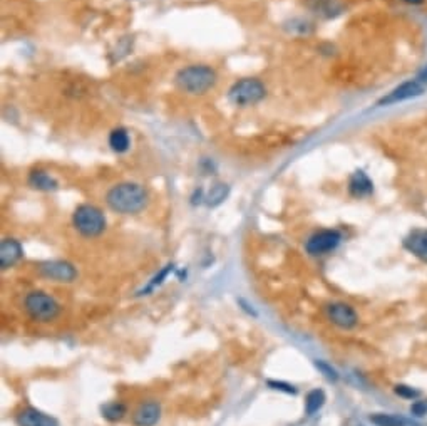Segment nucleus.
Listing matches in <instances>:
<instances>
[{
    "label": "nucleus",
    "instance_id": "6ab92c4d",
    "mask_svg": "<svg viewBox=\"0 0 427 426\" xmlns=\"http://www.w3.org/2000/svg\"><path fill=\"white\" fill-rule=\"evenodd\" d=\"M228 193H230V187L224 185V183H218L211 188V192L206 195V205L208 206H218L219 203H223L227 200Z\"/></svg>",
    "mask_w": 427,
    "mask_h": 426
},
{
    "label": "nucleus",
    "instance_id": "6e6552de",
    "mask_svg": "<svg viewBox=\"0 0 427 426\" xmlns=\"http://www.w3.org/2000/svg\"><path fill=\"white\" fill-rule=\"evenodd\" d=\"M327 318L332 324L340 329H354L359 322L355 309L345 302H333L327 307Z\"/></svg>",
    "mask_w": 427,
    "mask_h": 426
},
{
    "label": "nucleus",
    "instance_id": "b1692460",
    "mask_svg": "<svg viewBox=\"0 0 427 426\" xmlns=\"http://www.w3.org/2000/svg\"><path fill=\"white\" fill-rule=\"evenodd\" d=\"M315 364H317V368H319V370L322 371L324 375L329 377V380L337 381V377H338V376H337V372H336V370H332V368H330L329 364H325V363H322V361H317Z\"/></svg>",
    "mask_w": 427,
    "mask_h": 426
},
{
    "label": "nucleus",
    "instance_id": "7ed1b4c3",
    "mask_svg": "<svg viewBox=\"0 0 427 426\" xmlns=\"http://www.w3.org/2000/svg\"><path fill=\"white\" fill-rule=\"evenodd\" d=\"M25 313L30 315V319L37 322H51L60 314V306L54 297L47 296L46 292L34 291L27 294L24 301Z\"/></svg>",
    "mask_w": 427,
    "mask_h": 426
},
{
    "label": "nucleus",
    "instance_id": "0eeeda50",
    "mask_svg": "<svg viewBox=\"0 0 427 426\" xmlns=\"http://www.w3.org/2000/svg\"><path fill=\"white\" fill-rule=\"evenodd\" d=\"M39 272L42 277L54 280V282H74L77 277V270L74 269L72 263L63 262V261H52L44 262L39 265Z\"/></svg>",
    "mask_w": 427,
    "mask_h": 426
},
{
    "label": "nucleus",
    "instance_id": "393cba45",
    "mask_svg": "<svg viewBox=\"0 0 427 426\" xmlns=\"http://www.w3.org/2000/svg\"><path fill=\"white\" fill-rule=\"evenodd\" d=\"M419 79H421L422 82H426V84H427V65H426V69H424V71H422V74H421V76H419Z\"/></svg>",
    "mask_w": 427,
    "mask_h": 426
},
{
    "label": "nucleus",
    "instance_id": "4468645a",
    "mask_svg": "<svg viewBox=\"0 0 427 426\" xmlns=\"http://www.w3.org/2000/svg\"><path fill=\"white\" fill-rule=\"evenodd\" d=\"M372 190L374 185L371 178H369L364 171H355V173L352 175L349 182V192L352 196H355V199H364V196L371 195Z\"/></svg>",
    "mask_w": 427,
    "mask_h": 426
},
{
    "label": "nucleus",
    "instance_id": "f03ea898",
    "mask_svg": "<svg viewBox=\"0 0 427 426\" xmlns=\"http://www.w3.org/2000/svg\"><path fill=\"white\" fill-rule=\"evenodd\" d=\"M176 84L184 93L189 94H205L217 82V73L208 65L195 64L188 65L176 74Z\"/></svg>",
    "mask_w": 427,
    "mask_h": 426
},
{
    "label": "nucleus",
    "instance_id": "412c9836",
    "mask_svg": "<svg viewBox=\"0 0 427 426\" xmlns=\"http://www.w3.org/2000/svg\"><path fill=\"white\" fill-rule=\"evenodd\" d=\"M394 393L397 394V396L404 398V399H411V401H416V399L421 398V391L412 388V386H407V384H395L394 388Z\"/></svg>",
    "mask_w": 427,
    "mask_h": 426
},
{
    "label": "nucleus",
    "instance_id": "aec40b11",
    "mask_svg": "<svg viewBox=\"0 0 427 426\" xmlns=\"http://www.w3.org/2000/svg\"><path fill=\"white\" fill-rule=\"evenodd\" d=\"M126 415V406L122 403H109L103 408V416L109 421H120L125 418Z\"/></svg>",
    "mask_w": 427,
    "mask_h": 426
},
{
    "label": "nucleus",
    "instance_id": "dca6fc26",
    "mask_svg": "<svg viewBox=\"0 0 427 426\" xmlns=\"http://www.w3.org/2000/svg\"><path fill=\"white\" fill-rule=\"evenodd\" d=\"M371 421L376 426H417L414 421H409L397 415H390V413H376L371 416Z\"/></svg>",
    "mask_w": 427,
    "mask_h": 426
},
{
    "label": "nucleus",
    "instance_id": "20e7f679",
    "mask_svg": "<svg viewBox=\"0 0 427 426\" xmlns=\"http://www.w3.org/2000/svg\"><path fill=\"white\" fill-rule=\"evenodd\" d=\"M72 222L79 234L84 237H98L103 234L106 228V218L103 212L92 205L77 206Z\"/></svg>",
    "mask_w": 427,
    "mask_h": 426
},
{
    "label": "nucleus",
    "instance_id": "ddd939ff",
    "mask_svg": "<svg viewBox=\"0 0 427 426\" xmlns=\"http://www.w3.org/2000/svg\"><path fill=\"white\" fill-rule=\"evenodd\" d=\"M22 257V245L14 239H4L0 244V265L2 269H11Z\"/></svg>",
    "mask_w": 427,
    "mask_h": 426
},
{
    "label": "nucleus",
    "instance_id": "423d86ee",
    "mask_svg": "<svg viewBox=\"0 0 427 426\" xmlns=\"http://www.w3.org/2000/svg\"><path fill=\"white\" fill-rule=\"evenodd\" d=\"M342 235L338 230H332V228H327V230H320L317 232L307 240L305 244V250L308 256L312 257H320V256H327V253L333 252L340 244Z\"/></svg>",
    "mask_w": 427,
    "mask_h": 426
},
{
    "label": "nucleus",
    "instance_id": "a878e982",
    "mask_svg": "<svg viewBox=\"0 0 427 426\" xmlns=\"http://www.w3.org/2000/svg\"><path fill=\"white\" fill-rule=\"evenodd\" d=\"M404 2L407 4H412V6H419V4L424 2V0H404Z\"/></svg>",
    "mask_w": 427,
    "mask_h": 426
},
{
    "label": "nucleus",
    "instance_id": "2eb2a0df",
    "mask_svg": "<svg viewBox=\"0 0 427 426\" xmlns=\"http://www.w3.org/2000/svg\"><path fill=\"white\" fill-rule=\"evenodd\" d=\"M29 185L35 188V190L51 192L57 188V182L51 177L49 173H46V171H42V170H37V171H32V173H30Z\"/></svg>",
    "mask_w": 427,
    "mask_h": 426
},
{
    "label": "nucleus",
    "instance_id": "1a4fd4ad",
    "mask_svg": "<svg viewBox=\"0 0 427 426\" xmlns=\"http://www.w3.org/2000/svg\"><path fill=\"white\" fill-rule=\"evenodd\" d=\"M426 91V82H422L419 77L414 79V81H407L404 84H400L399 87H395L393 93H389L385 98H382L378 101L381 106H389V104H395L400 103V101H406L411 98H416V96H421Z\"/></svg>",
    "mask_w": 427,
    "mask_h": 426
},
{
    "label": "nucleus",
    "instance_id": "9b49d317",
    "mask_svg": "<svg viewBox=\"0 0 427 426\" xmlns=\"http://www.w3.org/2000/svg\"><path fill=\"white\" fill-rule=\"evenodd\" d=\"M161 418V406L156 401L143 403L133 416L134 426H154Z\"/></svg>",
    "mask_w": 427,
    "mask_h": 426
},
{
    "label": "nucleus",
    "instance_id": "9d476101",
    "mask_svg": "<svg viewBox=\"0 0 427 426\" xmlns=\"http://www.w3.org/2000/svg\"><path fill=\"white\" fill-rule=\"evenodd\" d=\"M404 249L421 262L427 263V230L424 228H414L404 239Z\"/></svg>",
    "mask_w": 427,
    "mask_h": 426
},
{
    "label": "nucleus",
    "instance_id": "39448f33",
    "mask_svg": "<svg viewBox=\"0 0 427 426\" xmlns=\"http://www.w3.org/2000/svg\"><path fill=\"white\" fill-rule=\"evenodd\" d=\"M265 86L258 79L246 77L241 79V81H236L231 86L228 98L236 106H252V104H257L265 98Z\"/></svg>",
    "mask_w": 427,
    "mask_h": 426
},
{
    "label": "nucleus",
    "instance_id": "f257e3e1",
    "mask_svg": "<svg viewBox=\"0 0 427 426\" xmlns=\"http://www.w3.org/2000/svg\"><path fill=\"white\" fill-rule=\"evenodd\" d=\"M106 203L116 213L134 215L148 205V192L138 183H120L108 192Z\"/></svg>",
    "mask_w": 427,
    "mask_h": 426
},
{
    "label": "nucleus",
    "instance_id": "a211bd4d",
    "mask_svg": "<svg viewBox=\"0 0 427 426\" xmlns=\"http://www.w3.org/2000/svg\"><path fill=\"white\" fill-rule=\"evenodd\" d=\"M325 401H327V396L322 389H312L305 398V413L308 416L315 415L325 405Z\"/></svg>",
    "mask_w": 427,
    "mask_h": 426
},
{
    "label": "nucleus",
    "instance_id": "4be33fe9",
    "mask_svg": "<svg viewBox=\"0 0 427 426\" xmlns=\"http://www.w3.org/2000/svg\"><path fill=\"white\" fill-rule=\"evenodd\" d=\"M411 413L417 418H422V416L427 415V399H416V401L411 405Z\"/></svg>",
    "mask_w": 427,
    "mask_h": 426
},
{
    "label": "nucleus",
    "instance_id": "f3484780",
    "mask_svg": "<svg viewBox=\"0 0 427 426\" xmlns=\"http://www.w3.org/2000/svg\"><path fill=\"white\" fill-rule=\"evenodd\" d=\"M109 146L116 153H126L131 146V139L127 131L122 128L113 130L111 134H109Z\"/></svg>",
    "mask_w": 427,
    "mask_h": 426
},
{
    "label": "nucleus",
    "instance_id": "5701e85b",
    "mask_svg": "<svg viewBox=\"0 0 427 426\" xmlns=\"http://www.w3.org/2000/svg\"><path fill=\"white\" fill-rule=\"evenodd\" d=\"M268 386H270L272 389L283 391V393H288V394H297V389H295L292 384L281 383V381H268Z\"/></svg>",
    "mask_w": 427,
    "mask_h": 426
},
{
    "label": "nucleus",
    "instance_id": "f8f14e48",
    "mask_svg": "<svg viewBox=\"0 0 427 426\" xmlns=\"http://www.w3.org/2000/svg\"><path fill=\"white\" fill-rule=\"evenodd\" d=\"M17 425L19 426H59L56 418L46 415V413L35 410V408H25L17 415Z\"/></svg>",
    "mask_w": 427,
    "mask_h": 426
}]
</instances>
